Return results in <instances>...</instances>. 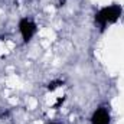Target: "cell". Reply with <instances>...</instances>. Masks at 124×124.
<instances>
[{
  "mask_svg": "<svg viewBox=\"0 0 124 124\" xmlns=\"http://www.w3.org/2000/svg\"><path fill=\"white\" fill-rule=\"evenodd\" d=\"M123 16V7L117 3L107 4L100 7L94 13V23L100 29V32H104L108 26L117 23Z\"/></svg>",
  "mask_w": 124,
  "mask_h": 124,
  "instance_id": "cell-1",
  "label": "cell"
},
{
  "mask_svg": "<svg viewBox=\"0 0 124 124\" xmlns=\"http://www.w3.org/2000/svg\"><path fill=\"white\" fill-rule=\"evenodd\" d=\"M38 29H39L38 23L32 17H29V16H23L17 22V31H19V35L22 38V42L25 45H28V43L32 42V39L38 33Z\"/></svg>",
  "mask_w": 124,
  "mask_h": 124,
  "instance_id": "cell-2",
  "label": "cell"
},
{
  "mask_svg": "<svg viewBox=\"0 0 124 124\" xmlns=\"http://www.w3.org/2000/svg\"><path fill=\"white\" fill-rule=\"evenodd\" d=\"M90 123L91 124H111V114H110V110L104 105L101 107H97L91 114V118H90Z\"/></svg>",
  "mask_w": 124,
  "mask_h": 124,
  "instance_id": "cell-3",
  "label": "cell"
},
{
  "mask_svg": "<svg viewBox=\"0 0 124 124\" xmlns=\"http://www.w3.org/2000/svg\"><path fill=\"white\" fill-rule=\"evenodd\" d=\"M63 85V81H61V79H55V81H51L49 84H48V91H55V90H58L59 87H62Z\"/></svg>",
  "mask_w": 124,
  "mask_h": 124,
  "instance_id": "cell-4",
  "label": "cell"
},
{
  "mask_svg": "<svg viewBox=\"0 0 124 124\" xmlns=\"http://www.w3.org/2000/svg\"><path fill=\"white\" fill-rule=\"evenodd\" d=\"M49 124H61V123H49Z\"/></svg>",
  "mask_w": 124,
  "mask_h": 124,
  "instance_id": "cell-5",
  "label": "cell"
}]
</instances>
